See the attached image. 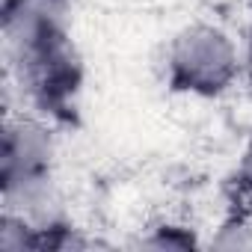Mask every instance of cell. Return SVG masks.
<instances>
[{
    "instance_id": "1",
    "label": "cell",
    "mask_w": 252,
    "mask_h": 252,
    "mask_svg": "<svg viewBox=\"0 0 252 252\" xmlns=\"http://www.w3.org/2000/svg\"><path fill=\"white\" fill-rule=\"evenodd\" d=\"M68 0H6L3 36L9 60L33 104L57 119L74 113L83 83L80 57L65 33Z\"/></svg>"
},
{
    "instance_id": "2",
    "label": "cell",
    "mask_w": 252,
    "mask_h": 252,
    "mask_svg": "<svg viewBox=\"0 0 252 252\" xmlns=\"http://www.w3.org/2000/svg\"><path fill=\"white\" fill-rule=\"evenodd\" d=\"M237 77V51L231 39L208 24L187 27L169 48V83L178 92L220 95Z\"/></svg>"
},
{
    "instance_id": "3",
    "label": "cell",
    "mask_w": 252,
    "mask_h": 252,
    "mask_svg": "<svg viewBox=\"0 0 252 252\" xmlns=\"http://www.w3.org/2000/svg\"><path fill=\"white\" fill-rule=\"evenodd\" d=\"M146 246H155V249H190V246H196V240L184 228H158V234L149 237Z\"/></svg>"
},
{
    "instance_id": "4",
    "label": "cell",
    "mask_w": 252,
    "mask_h": 252,
    "mask_svg": "<svg viewBox=\"0 0 252 252\" xmlns=\"http://www.w3.org/2000/svg\"><path fill=\"white\" fill-rule=\"evenodd\" d=\"M240 181H243V187L252 193V143H249V149H246V155H243V163H240Z\"/></svg>"
},
{
    "instance_id": "5",
    "label": "cell",
    "mask_w": 252,
    "mask_h": 252,
    "mask_svg": "<svg viewBox=\"0 0 252 252\" xmlns=\"http://www.w3.org/2000/svg\"><path fill=\"white\" fill-rule=\"evenodd\" d=\"M246 71H249V80H252V39H249V51H246Z\"/></svg>"
}]
</instances>
